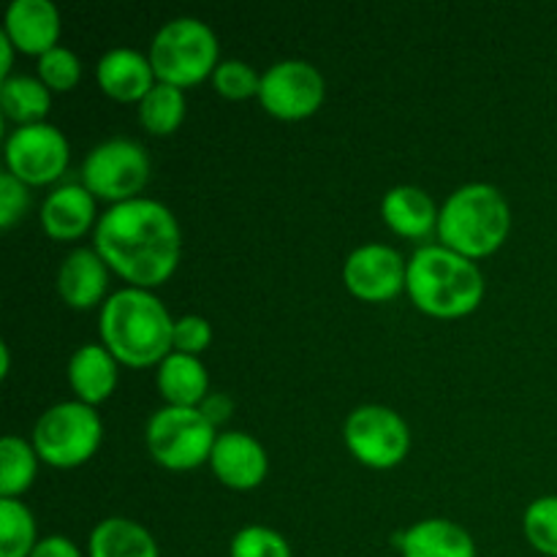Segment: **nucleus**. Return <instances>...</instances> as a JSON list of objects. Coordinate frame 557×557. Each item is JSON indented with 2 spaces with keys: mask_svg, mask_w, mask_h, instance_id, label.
Returning a JSON list of instances; mask_svg holds the SVG:
<instances>
[{
  "mask_svg": "<svg viewBox=\"0 0 557 557\" xmlns=\"http://www.w3.org/2000/svg\"><path fill=\"white\" fill-rule=\"evenodd\" d=\"M96 250L112 272L136 288H156L174 275L183 234L174 212L156 199L112 205L96 223Z\"/></svg>",
  "mask_w": 557,
  "mask_h": 557,
  "instance_id": "nucleus-1",
  "label": "nucleus"
},
{
  "mask_svg": "<svg viewBox=\"0 0 557 557\" xmlns=\"http://www.w3.org/2000/svg\"><path fill=\"white\" fill-rule=\"evenodd\" d=\"M101 343L128 368L161 364L174 348V321L150 288H120L101 305Z\"/></svg>",
  "mask_w": 557,
  "mask_h": 557,
  "instance_id": "nucleus-2",
  "label": "nucleus"
},
{
  "mask_svg": "<svg viewBox=\"0 0 557 557\" xmlns=\"http://www.w3.org/2000/svg\"><path fill=\"white\" fill-rule=\"evenodd\" d=\"M406 292L422 313L460 319L482 305L484 277L476 261L446 245H424L408 261Z\"/></svg>",
  "mask_w": 557,
  "mask_h": 557,
  "instance_id": "nucleus-3",
  "label": "nucleus"
},
{
  "mask_svg": "<svg viewBox=\"0 0 557 557\" xmlns=\"http://www.w3.org/2000/svg\"><path fill=\"white\" fill-rule=\"evenodd\" d=\"M509 201L490 183L462 185L441 207V245L471 261L495 253L509 237Z\"/></svg>",
  "mask_w": 557,
  "mask_h": 557,
  "instance_id": "nucleus-4",
  "label": "nucleus"
},
{
  "mask_svg": "<svg viewBox=\"0 0 557 557\" xmlns=\"http://www.w3.org/2000/svg\"><path fill=\"white\" fill-rule=\"evenodd\" d=\"M218 54H221V44L207 22L196 20V16H177L152 36L147 58H150L158 82H166V85L183 90V87L199 85L201 79L215 74V69L221 65Z\"/></svg>",
  "mask_w": 557,
  "mask_h": 557,
  "instance_id": "nucleus-5",
  "label": "nucleus"
},
{
  "mask_svg": "<svg viewBox=\"0 0 557 557\" xmlns=\"http://www.w3.org/2000/svg\"><path fill=\"white\" fill-rule=\"evenodd\" d=\"M103 438L101 417L82 400L58 403L38 417L33 428V449L52 468L85 466Z\"/></svg>",
  "mask_w": 557,
  "mask_h": 557,
  "instance_id": "nucleus-6",
  "label": "nucleus"
},
{
  "mask_svg": "<svg viewBox=\"0 0 557 557\" xmlns=\"http://www.w3.org/2000/svg\"><path fill=\"white\" fill-rule=\"evenodd\" d=\"M145 441L158 466L169 471H190L210 462L218 433L199 408L163 406L147 419Z\"/></svg>",
  "mask_w": 557,
  "mask_h": 557,
  "instance_id": "nucleus-7",
  "label": "nucleus"
},
{
  "mask_svg": "<svg viewBox=\"0 0 557 557\" xmlns=\"http://www.w3.org/2000/svg\"><path fill=\"white\" fill-rule=\"evenodd\" d=\"M150 180V156L145 147L125 136L101 141L87 152L82 163V185L96 199L123 205V201L139 199Z\"/></svg>",
  "mask_w": 557,
  "mask_h": 557,
  "instance_id": "nucleus-8",
  "label": "nucleus"
},
{
  "mask_svg": "<svg viewBox=\"0 0 557 557\" xmlns=\"http://www.w3.org/2000/svg\"><path fill=\"white\" fill-rule=\"evenodd\" d=\"M346 446L362 466L384 471L400 466L411 449L406 419L386 406H359L346 419Z\"/></svg>",
  "mask_w": 557,
  "mask_h": 557,
  "instance_id": "nucleus-9",
  "label": "nucleus"
},
{
  "mask_svg": "<svg viewBox=\"0 0 557 557\" xmlns=\"http://www.w3.org/2000/svg\"><path fill=\"white\" fill-rule=\"evenodd\" d=\"M5 166L25 185H49L69 166V139L58 125H16L5 139Z\"/></svg>",
  "mask_w": 557,
  "mask_h": 557,
  "instance_id": "nucleus-10",
  "label": "nucleus"
},
{
  "mask_svg": "<svg viewBox=\"0 0 557 557\" xmlns=\"http://www.w3.org/2000/svg\"><path fill=\"white\" fill-rule=\"evenodd\" d=\"M324 96V76L308 60H281L261 74L259 101L277 120L310 117L319 112Z\"/></svg>",
  "mask_w": 557,
  "mask_h": 557,
  "instance_id": "nucleus-11",
  "label": "nucleus"
},
{
  "mask_svg": "<svg viewBox=\"0 0 557 557\" xmlns=\"http://www.w3.org/2000/svg\"><path fill=\"white\" fill-rule=\"evenodd\" d=\"M408 261L389 245L370 243L351 250L343 264V283L364 302H386L406 288Z\"/></svg>",
  "mask_w": 557,
  "mask_h": 557,
  "instance_id": "nucleus-12",
  "label": "nucleus"
},
{
  "mask_svg": "<svg viewBox=\"0 0 557 557\" xmlns=\"http://www.w3.org/2000/svg\"><path fill=\"white\" fill-rule=\"evenodd\" d=\"M210 466L226 487L253 490L264 482L270 460H267L264 446L253 435L232 430V433L218 435L215 449L210 455Z\"/></svg>",
  "mask_w": 557,
  "mask_h": 557,
  "instance_id": "nucleus-13",
  "label": "nucleus"
},
{
  "mask_svg": "<svg viewBox=\"0 0 557 557\" xmlns=\"http://www.w3.org/2000/svg\"><path fill=\"white\" fill-rule=\"evenodd\" d=\"M5 36L20 52L47 54L60 41V11L52 0H14L5 11Z\"/></svg>",
  "mask_w": 557,
  "mask_h": 557,
  "instance_id": "nucleus-14",
  "label": "nucleus"
},
{
  "mask_svg": "<svg viewBox=\"0 0 557 557\" xmlns=\"http://www.w3.org/2000/svg\"><path fill=\"white\" fill-rule=\"evenodd\" d=\"M109 267L96 248H76L58 270V294L69 308L87 310L107 302Z\"/></svg>",
  "mask_w": 557,
  "mask_h": 557,
  "instance_id": "nucleus-15",
  "label": "nucleus"
},
{
  "mask_svg": "<svg viewBox=\"0 0 557 557\" xmlns=\"http://www.w3.org/2000/svg\"><path fill=\"white\" fill-rule=\"evenodd\" d=\"M98 87L114 101H141L156 85V71L150 58L128 47H114L101 54L96 69Z\"/></svg>",
  "mask_w": 557,
  "mask_h": 557,
  "instance_id": "nucleus-16",
  "label": "nucleus"
},
{
  "mask_svg": "<svg viewBox=\"0 0 557 557\" xmlns=\"http://www.w3.org/2000/svg\"><path fill=\"white\" fill-rule=\"evenodd\" d=\"M96 221V196L85 185H60L44 199L41 226L58 243L79 239Z\"/></svg>",
  "mask_w": 557,
  "mask_h": 557,
  "instance_id": "nucleus-17",
  "label": "nucleus"
},
{
  "mask_svg": "<svg viewBox=\"0 0 557 557\" xmlns=\"http://www.w3.org/2000/svg\"><path fill=\"white\" fill-rule=\"evenodd\" d=\"M381 218L400 237L422 239L438 228L441 210L428 190L417 188V185H397L384 194Z\"/></svg>",
  "mask_w": 557,
  "mask_h": 557,
  "instance_id": "nucleus-18",
  "label": "nucleus"
},
{
  "mask_svg": "<svg viewBox=\"0 0 557 557\" xmlns=\"http://www.w3.org/2000/svg\"><path fill=\"white\" fill-rule=\"evenodd\" d=\"M403 557H476L471 533L451 520H422L397 536Z\"/></svg>",
  "mask_w": 557,
  "mask_h": 557,
  "instance_id": "nucleus-19",
  "label": "nucleus"
},
{
  "mask_svg": "<svg viewBox=\"0 0 557 557\" xmlns=\"http://www.w3.org/2000/svg\"><path fill=\"white\" fill-rule=\"evenodd\" d=\"M71 389L76 392V400L96 408L98 403L107 400L117 386V359L112 357L107 346L87 343L71 354L69 362Z\"/></svg>",
  "mask_w": 557,
  "mask_h": 557,
  "instance_id": "nucleus-20",
  "label": "nucleus"
},
{
  "mask_svg": "<svg viewBox=\"0 0 557 557\" xmlns=\"http://www.w3.org/2000/svg\"><path fill=\"white\" fill-rule=\"evenodd\" d=\"M158 389H161L166 406L199 408L210 389V375L199 357L172 351L158 364Z\"/></svg>",
  "mask_w": 557,
  "mask_h": 557,
  "instance_id": "nucleus-21",
  "label": "nucleus"
},
{
  "mask_svg": "<svg viewBox=\"0 0 557 557\" xmlns=\"http://www.w3.org/2000/svg\"><path fill=\"white\" fill-rule=\"evenodd\" d=\"M90 557H158L152 533L128 517H107L90 533Z\"/></svg>",
  "mask_w": 557,
  "mask_h": 557,
  "instance_id": "nucleus-22",
  "label": "nucleus"
},
{
  "mask_svg": "<svg viewBox=\"0 0 557 557\" xmlns=\"http://www.w3.org/2000/svg\"><path fill=\"white\" fill-rule=\"evenodd\" d=\"M49 92L52 90L36 76H9L0 82V107H3L5 117L20 125L44 123L49 103H52Z\"/></svg>",
  "mask_w": 557,
  "mask_h": 557,
  "instance_id": "nucleus-23",
  "label": "nucleus"
},
{
  "mask_svg": "<svg viewBox=\"0 0 557 557\" xmlns=\"http://www.w3.org/2000/svg\"><path fill=\"white\" fill-rule=\"evenodd\" d=\"M139 120L152 136L174 134L185 120V92L166 82H156L139 101Z\"/></svg>",
  "mask_w": 557,
  "mask_h": 557,
  "instance_id": "nucleus-24",
  "label": "nucleus"
},
{
  "mask_svg": "<svg viewBox=\"0 0 557 557\" xmlns=\"http://www.w3.org/2000/svg\"><path fill=\"white\" fill-rule=\"evenodd\" d=\"M38 473V455L33 444L5 435L0 441V495L3 498H16L33 484Z\"/></svg>",
  "mask_w": 557,
  "mask_h": 557,
  "instance_id": "nucleus-25",
  "label": "nucleus"
},
{
  "mask_svg": "<svg viewBox=\"0 0 557 557\" xmlns=\"http://www.w3.org/2000/svg\"><path fill=\"white\" fill-rule=\"evenodd\" d=\"M36 520L16 498L0 500V557H30L36 549Z\"/></svg>",
  "mask_w": 557,
  "mask_h": 557,
  "instance_id": "nucleus-26",
  "label": "nucleus"
},
{
  "mask_svg": "<svg viewBox=\"0 0 557 557\" xmlns=\"http://www.w3.org/2000/svg\"><path fill=\"white\" fill-rule=\"evenodd\" d=\"M522 528H525V536L533 549L557 557V495H544V498L533 500L525 509Z\"/></svg>",
  "mask_w": 557,
  "mask_h": 557,
  "instance_id": "nucleus-27",
  "label": "nucleus"
},
{
  "mask_svg": "<svg viewBox=\"0 0 557 557\" xmlns=\"http://www.w3.org/2000/svg\"><path fill=\"white\" fill-rule=\"evenodd\" d=\"M232 557H292V547L277 531L267 525H245L234 533Z\"/></svg>",
  "mask_w": 557,
  "mask_h": 557,
  "instance_id": "nucleus-28",
  "label": "nucleus"
},
{
  "mask_svg": "<svg viewBox=\"0 0 557 557\" xmlns=\"http://www.w3.org/2000/svg\"><path fill=\"white\" fill-rule=\"evenodd\" d=\"M38 79L54 92H69L79 85L82 63L69 47H54L38 58Z\"/></svg>",
  "mask_w": 557,
  "mask_h": 557,
  "instance_id": "nucleus-29",
  "label": "nucleus"
},
{
  "mask_svg": "<svg viewBox=\"0 0 557 557\" xmlns=\"http://www.w3.org/2000/svg\"><path fill=\"white\" fill-rule=\"evenodd\" d=\"M212 85L221 96L232 98V101H243V98L259 96L261 76L245 60H223L215 74H212Z\"/></svg>",
  "mask_w": 557,
  "mask_h": 557,
  "instance_id": "nucleus-30",
  "label": "nucleus"
},
{
  "mask_svg": "<svg viewBox=\"0 0 557 557\" xmlns=\"http://www.w3.org/2000/svg\"><path fill=\"white\" fill-rule=\"evenodd\" d=\"M30 207V190L11 172L0 174V226L11 228Z\"/></svg>",
  "mask_w": 557,
  "mask_h": 557,
  "instance_id": "nucleus-31",
  "label": "nucleus"
},
{
  "mask_svg": "<svg viewBox=\"0 0 557 557\" xmlns=\"http://www.w3.org/2000/svg\"><path fill=\"white\" fill-rule=\"evenodd\" d=\"M210 343L212 326L207 319H201V315H183V319L174 321V351L199 357Z\"/></svg>",
  "mask_w": 557,
  "mask_h": 557,
  "instance_id": "nucleus-32",
  "label": "nucleus"
},
{
  "mask_svg": "<svg viewBox=\"0 0 557 557\" xmlns=\"http://www.w3.org/2000/svg\"><path fill=\"white\" fill-rule=\"evenodd\" d=\"M199 411L218 428V424H223L234 413V400L226 392H212V395H207L205 400H201Z\"/></svg>",
  "mask_w": 557,
  "mask_h": 557,
  "instance_id": "nucleus-33",
  "label": "nucleus"
},
{
  "mask_svg": "<svg viewBox=\"0 0 557 557\" xmlns=\"http://www.w3.org/2000/svg\"><path fill=\"white\" fill-rule=\"evenodd\" d=\"M30 557H82L79 547L65 536H47L36 544Z\"/></svg>",
  "mask_w": 557,
  "mask_h": 557,
  "instance_id": "nucleus-34",
  "label": "nucleus"
},
{
  "mask_svg": "<svg viewBox=\"0 0 557 557\" xmlns=\"http://www.w3.org/2000/svg\"><path fill=\"white\" fill-rule=\"evenodd\" d=\"M14 44H11V38L5 36V33H0V54H3V60H0V79H9V71H11V63H14Z\"/></svg>",
  "mask_w": 557,
  "mask_h": 557,
  "instance_id": "nucleus-35",
  "label": "nucleus"
},
{
  "mask_svg": "<svg viewBox=\"0 0 557 557\" xmlns=\"http://www.w3.org/2000/svg\"><path fill=\"white\" fill-rule=\"evenodd\" d=\"M0 354H3V370H0V373L9 375V370H11V354H9V346L0 348Z\"/></svg>",
  "mask_w": 557,
  "mask_h": 557,
  "instance_id": "nucleus-36",
  "label": "nucleus"
}]
</instances>
